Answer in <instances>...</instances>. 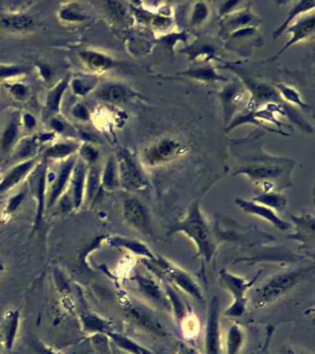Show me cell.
Here are the masks:
<instances>
[{"label":"cell","instance_id":"obj_20","mask_svg":"<svg viewBox=\"0 0 315 354\" xmlns=\"http://www.w3.org/2000/svg\"><path fill=\"white\" fill-rule=\"evenodd\" d=\"M19 326H20V313L19 311L8 313L7 317H5L3 329L0 332L2 342L7 351H12L15 344Z\"/></svg>","mask_w":315,"mask_h":354},{"label":"cell","instance_id":"obj_50","mask_svg":"<svg viewBox=\"0 0 315 354\" xmlns=\"http://www.w3.org/2000/svg\"><path fill=\"white\" fill-rule=\"evenodd\" d=\"M52 127L56 130H58V132H61V130L63 129V126H62V124L59 121H53Z\"/></svg>","mask_w":315,"mask_h":354},{"label":"cell","instance_id":"obj_27","mask_svg":"<svg viewBox=\"0 0 315 354\" xmlns=\"http://www.w3.org/2000/svg\"><path fill=\"white\" fill-rule=\"evenodd\" d=\"M165 291L167 293L168 302H170L171 311L174 313V317L178 322L181 323L189 315L188 309L184 304L179 294L176 293L174 286L170 283H165Z\"/></svg>","mask_w":315,"mask_h":354},{"label":"cell","instance_id":"obj_16","mask_svg":"<svg viewBox=\"0 0 315 354\" xmlns=\"http://www.w3.org/2000/svg\"><path fill=\"white\" fill-rule=\"evenodd\" d=\"M108 243L116 249L127 250L132 254L139 256L143 258V260L153 261L156 258V255H154L149 249L148 244L137 239L124 238V236H111L108 239Z\"/></svg>","mask_w":315,"mask_h":354},{"label":"cell","instance_id":"obj_41","mask_svg":"<svg viewBox=\"0 0 315 354\" xmlns=\"http://www.w3.org/2000/svg\"><path fill=\"white\" fill-rule=\"evenodd\" d=\"M61 18L63 21L79 23V21L85 20L86 16L84 15L83 13H81L77 8L68 7L61 10Z\"/></svg>","mask_w":315,"mask_h":354},{"label":"cell","instance_id":"obj_15","mask_svg":"<svg viewBox=\"0 0 315 354\" xmlns=\"http://www.w3.org/2000/svg\"><path fill=\"white\" fill-rule=\"evenodd\" d=\"M35 165H37V160L32 158V159L26 160L10 169L0 182V195L4 194L12 189L13 187L18 186L21 181L24 180V178H26L32 173Z\"/></svg>","mask_w":315,"mask_h":354},{"label":"cell","instance_id":"obj_31","mask_svg":"<svg viewBox=\"0 0 315 354\" xmlns=\"http://www.w3.org/2000/svg\"><path fill=\"white\" fill-rule=\"evenodd\" d=\"M101 185L108 191H114L119 187L118 166L116 158L110 157L101 176Z\"/></svg>","mask_w":315,"mask_h":354},{"label":"cell","instance_id":"obj_7","mask_svg":"<svg viewBox=\"0 0 315 354\" xmlns=\"http://www.w3.org/2000/svg\"><path fill=\"white\" fill-rule=\"evenodd\" d=\"M188 151L187 146L174 138H165L145 149L143 160L146 165L157 166L170 163Z\"/></svg>","mask_w":315,"mask_h":354},{"label":"cell","instance_id":"obj_3","mask_svg":"<svg viewBox=\"0 0 315 354\" xmlns=\"http://www.w3.org/2000/svg\"><path fill=\"white\" fill-rule=\"evenodd\" d=\"M312 268L295 269L274 275L267 282L255 290L252 298L254 306L258 309H262L278 301L300 284L308 275L312 274Z\"/></svg>","mask_w":315,"mask_h":354},{"label":"cell","instance_id":"obj_53","mask_svg":"<svg viewBox=\"0 0 315 354\" xmlns=\"http://www.w3.org/2000/svg\"><path fill=\"white\" fill-rule=\"evenodd\" d=\"M2 222H3V220H2L1 219H0V225H2Z\"/></svg>","mask_w":315,"mask_h":354},{"label":"cell","instance_id":"obj_47","mask_svg":"<svg viewBox=\"0 0 315 354\" xmlns=\"http://www.w3.org/2000/svg\"><path fill=\"white\" fill-rule=\"evenodd\" d=\"M12 94L18 99H23V97H26L27 94L26 87L21 85V84H16V85L12 86Z\"/></svg>","mask_w":315,"mask_h":354},{"label":"cell","instance_id":"obj_46","mask_svg":"<svg viewBox=\"0 0 315 354\" xmlns=\"http://www.w3.org/2000/svg\"><path fill=\"white\" fill-rule=\"evenodd\" d=\"M73 114H74V116L77 117L78 119H81V121H88V111H87V109L84 107L83 105H76L74 109H73Z\"/></svg>","mask_w":315,"mask_h":354},{"label":"cell","instance_id":"obj_12","mask_svg":"<svg viewBox=\"0 0 315 354\" xmlns=\"http://www.w3.org/2000/svg\"><path fill=\"white\" fill-rule=\"evenodd\" d=\"M236 205L238 207L244 212V214L252 215L261 218V219L266 220L275 226L276 229L282 231L289 230L292 225L289 222H285L278 216L276 211L273 209L267 208V207L261 205L254 202V200H246L244 198H237L236 200Z\"/></svg>","mask_w":315,"mask_h":354},{"label":"cell","instance_id":"obj_23","mask_svg":"<svg viewBox=\"0 0 315 354\" xmlns=\"http://www.w3.org/2000/svg\"><path fill=\"white\" fill-rule=\"evenodd\" d=\"M86 169L83 162H78L73 169L72 204L73 208H80L83 202L84 184H85Z\"/></svg>","mask_w":315,"mask_h":354},{"label":"cell","instance_id":"obj_17","mask_svg":"<svg viewBox=\"0 0 315 354\" xmlns=\"http://www.w3.org/2000/svg\"><path fill=\"white\" fill-rule=\"evenodd\" d=\"M260 23V19L250 8L247 7L240 12L226 16L222 24V28L225 31L233 32L238 30L249 28V27H256Z\"/></svg>","mask_w":315,"mask_h":354},{"label":"cell","instance_id":"obj_49","mask_svg":"<svg viewBox=\"0 0 315 354\" xmlns=\"http://www.w3.org/2000/svg\"><path fill=\"white\" fill-rule=\"evenodd\" d=\"M26 125L27 127H29V129H32V127H34L35 126V121L34 117L30 116V114H26Z\"/></svg>","mask_w":315,"mask_h":354},{"label":"cell","instance_id":"obj_24","mask_svg":"<svg viewBox=\"0 0 315 354\" xmlns=\"http://www.w3.org/2000/svg\"><path fill=\"white\" fill-rule=\"evenodd\" d=\"M243 90L235 84L227 87L220 94V98L224 105L225 114H226V119H232L233 112L240 105L241 101H243Z\"/></svg>","mask_w":315,"mask_h":354},{"label":"cell","instance_id":"obj_25","mask_svg":"<svg viewBox=\"0 0 315 354\" xmlns=\"http://www.w3.org/2000/svg\"><path fill=\"white\" fill-rule=\"evenodd\" d=\"M252 200L276 212H283L287 204L286 196L279 191L262 192Z\"/></svg>","mask_w":315,"mask_h":354},{"label":"cell","instance_id":"obj_14","mask_svg":"<svg viewBox=\"0 0 315 354\" xmlns=\"http://www.w3.org/2000/svg\"><path fill=\"white\" fill-rule=\"evenodd\" d=\"M292 220L296 226L294 233L287 236V238L298 241L303 244L314 243V215L312 214H301V215H293Z\"/></svg>","mask_w":315,"mask_h":354},{"label":"cell","instance_id":"obj_11","mask_svg":"<svg viewBox=\"0 0 315 354\" xmlns=\"http://www.w3.org/2000/svg\"><path fill=\"white\" fill-rule=\"evenodd\" d=\"M126 312L128 317L143 331L159 337L167 336V333L165 326L145 306L130 302V304H128Z\"/></svg>","mask_w":315,"mask_h":354},{"label":"cell","instance_id":"obj_10","mask_svg":"<svg viewBox=\"0 0 315 354\" xmlns=\"http://www.w3.org/2000/svg\"><path fill=\"white\" fill-rule=\"evenodd\" d=\"M133 280L136 283L140 293L154 306L171 311L170 302H168L167 293L163 290L159 282L149 275L138 273L134 275Z\"/></svg>","mask_w":315,"mask_h":354},{"label":"cell","instance_id":"obj_5","mask_svg":"<svg viewBox=\"0 0 315 354\" xmlns=\"http://www.w3.org/2000/svg\"><path fill=\"white\" fill-rule=\"evenodd\" d=\"M118 166L119 187L125 191H143L149 187L148 176L141 167L136 156L129 149H121L116 156Z\"/></svg>","mask_w":315,"mask_h":354},{"label":"cell","instance_id":"obj_40","mask_svg":"<svg viewBox=\"0 0 315 354\" xmlns=\"http://www.w3.org/2000/svg\"><path fill=\"white\" fill-rule=\"evenodd\" d=\"M96 81L91 79H77L73 81L72 86L74 92L78 95H85L96 86Z\"/></svg>","mask_w":315,"mask_h":354},{"label":"cell","instance_id":"obj_6","mask_svg":"<svg viewBox=\"0 0 315 354\" xmlns=\"http://www.w3.org/2000/svg\"><path fill=\"white\" fill-rule=\"evenodd\" d=\"M259 276L260 272H258L256 276L252 280H247L245 278L237 276L227 271V269L220 271V279L233 298L232 304L225 311V315L229 317H241L245 315L249 302L247 293L254 286L255 280H257Z\"/></svg>","mask_w":315,"mask_h":354},{"label":"cell","instance_id":"obj_13","mask_svg":"<svg viewBox=\"0 0 315 354\" xmlns=\"http://www.w3.org/2000/svg\"><path fill=\"white\" fill-rule=\"evenodd\" d=\"M314 26H315V18L314 15L309 16L304 19H301L298 23H295L293 25H290L289 28L285 31L286 34H292V37L289 40V42L285 45L284 48L281 51L278 52V54L272 59H269L265 62L274 61L279 56H281L287 49H289L290 46L295 45L301 41L305 40L307 38L312 37L314 34Z\"/></svg>","mask_w":315,"mask_h":354},{"label":"cell","instance_id":"obj_42","mask_svg":"<svg viewBox=\"0 0 315 354\" xmlns=\"http://www.w3.org/2000/svg\"><path fill=\"white\" fill-rule=\"evenodd\" d=\"M24 198H26V193H19V194L13 196L9 200V202H8L6 209H5L6 214H13L20 207L21 204L23 203Z\"/></svg>","mask_w":315,"mask_h":354},{"label":"cell","instance_id":"obj_29","mask_svg":"<svg viewBox=\"0 0 315 354\" xmlns=\"http://www.w3.org/2000/svg\"><path fill=\"white\" fill-rule=\"evenodd\" d=\"M34 24V20L27 15H9L0 19V26L10 31H29Z\"/></svg>","mask_w":315,"mask_h":354},{"label":"cell","instance_id":"obj_33","mask_svg":"<svg viewBox=\"0 0 315 354\" xmlns=\"http://www.w3.org/2000/svg\"><path fill=\"white\" fill-rule=\"evenodd\" d=\"M276 91L281 95V99L286 102L292 103V105H298L304 111H309V106L304 103L300 92L292 87L287 86L283 83H276Z\"/></svg>","mask_w":315,"mask_h":354},{"label":"cell","instance_id":"obj_39","mask_svg":"<svg viewBox=\"0 0 315 354\" xmlns=\"http://www.w3.org/2000/svg\"><path fill=\"white\" fill-rule=\"evenodd\" d=\"M37 146V140L34 138H27V140L21 141L16 151V157L21 160H29L30 156L34 154Z\"/></svg>","mask_w":315,"mask_h":354},{"label":"cell","instance_id":"obj_1","mask_svg":"<svg viewBox=\"0 0 315 354\" xmlns=\"http://www.w3.org/2000/svg\"><path fill=\"white\" fill-rule=\"evenodd\" d=\"M236 155H243L240 165L236 167L234 176L243 174L252 183L262 187L263 192L276 191V189L292 187V171L294 162L287 158L274 157L265 154L258 148L255 138L236 140L232 145Z\"/></svg>","mask_w":315,"mask_h":354},{"label":"cell","instance_id":"obj_28","mask_svg":"<svg viewBox=\"0 0 315 354\" xmlns=\"http://www.w3.org/2000/svg\"><path fill=\"white\" fill-rule=\"evenodd\" d=\"M314 7L315 3L314 0L297 2V3L292 7V9L290 10V12H289V14H287V17L286 20L284 21V23L276 30L275 32H274V38L276 39V38L283 34L285 31H286V30L290 26V23L297 18L298 14L301 15L303 14V13L309 12V10H314Z\"/></svg>","mask_w":315,"mask_h":354},{"label":"cell","instance_id":"obj_51","mask_svg":"<svg viewBox=\"0 0 315 354\" xmlns=\"http://www.w3.org/2000/svg\"><path fill=\"white\" fill-rule=\"evenodd\" d=\"M286 354H307V353H300V351L289 350L287 351Z\"/></svg>","mask_w":315,"mask_h":354},{"label":"cell","instance_id":"obj_52","mask_svg":"<svg viewBox=\"0 0 315 354\" xmlns=\"http://www.w3.org/2000/svg\"><path fill=\"white\" fill-rule=\"evenodd\" d=\"M2 346H3V342H2L1 335H0V354H1Z\"/></svg>","mask_w":315,"mask_h":354},{"label":"cell","instance_id":"obj_45","mask_svg":"<svg viewBox=\"0 0 315 354\" xmlns=\"http://www.w3.org/2000/svg\"><path fill=\"white\" fill-rule=\"evenodd\" d=\"M24 70L20 67H0V78L12 77L21 74Z\"/></svg>","mask_w":315,"mask_h":354},{"label":"cell","instance_id":"obj_4","mask_svg":"<svg viewBox=\"0 0 315 354\" xmlns=\"http://www.w3.org/2000/svg\"><path fill=\"white\" fill-rule=\"evenodd\" d=\"M143 262L156 273H160V277L167 278V280H170L174 287H178L181 291H185L192 298L201 303L205 302V295H203L202 288L198 284L196 280L188 272L179 268L167 258L156 255V260L153 261L143 260Z\"/></svg>","mask_w":315,"mask_h":354},{"label":"cell","instance_id":"obj_26","mask_svg":"<svg viewBox=\"0 0 315 354\" xmlns=\"http://www.w3.org/2000/svg\"><path fill=\"white\" fill-rule=\"evenodd\" d=\"M244 342H245V332L243 326L238 323H233L227 333V354H240Z\"/></svg>","mask_w":315,"mask_h":354},{"label":"cell","instance_id":"obj_54","mask_svg":"<svg viewBox=\"0 0 315 354\" xmlns=\"http://www.w3.org/2000/svg\"><path fill=\"white\" fill-rule=\"evenodd\" d=\"M0 266H1V264H0Z\"/></svg>","mask_w":315,"mask_h":354},{"label":"cell","instance_id":"obj_30","mask_svg":"<svg viewBox=\"0 0 315 354\" xmlns=\"http://www.w3.org/2000/svg\"><path fill=\"white\" fill-rule=\"evenodd\" d=\"M81 323H83L84 331L88 333L107 335L113 331L112 326L108 321L103 320L96 315H83L81 317Z\"/></svg>","mask_w":315,"mask_h":354},{"label":"cell","instance_id":"obj_22","mask_svg":"<svg viewBox=\"0 0 315 354\" xmlns=\"http://www.w3.org/2000/svg\"><path fill=\"white\" fill-rule=\"evenodd\" d=\"M80 57L83 63L94 72H102L110 70L114 66V61L110 56L96 51L80 52Z\"/></svg>","mask_w":315,"mask_h":354},{"label":"cell","instance_id":"obj_37","mask_svg":"<svg viewBox=\"0 0 315 354\" xmlns=\"http://www.w3.org/2000/svg\"><path fill=\"white\" fill-rule=\"evenodd\" d=\"M130 96H132V92L119 84L111 85L105 92V99L113 103L126 102Z\"/></svg>","mask_w":315,"mask_h":354},{"label":"cell","instance_id":"obj_38","mask_svg":"<svg viewBox=\"0 0 315 354\" xmlns=\"http://www.w3.org/2000/svg\"><path fill=\"white\" fill-rule=\"evenodd\" d=\"M209 16V9L205 2H197L194 4L191 18L192 26H199L206 21Z\"/></svg>","mask_w":315,"mask_h":354},{"label":"cell","instance_id":"obj_2","mask_svg":"<svg viewBox=\"0 0 315 354\" xmlns=\"http://www.w3.org/2000/svg\"><path fill=\"white\" fill-rule=\"evenodd\" d=\"M183 233L188 236L197 249V257L202 262V271L213 260L216 254L217 244L205 215L200 207V201L192 203L186 217L170 227L168 234Z\"/></svg>","mask_w":315,"mask_h":354},{"label":"cell","instance_id":"obj_21","mask_svg":"<svg viewBox=\"0 0 315 354\" xmlns=\"http://www.w3.org/2000/svg\"><path fill=\"white\" fill-rule=\"evenodd\" d=\"M108 339L121 348L124 353L128 354H154L153 351L141 345L140 343L135 342L126 335L118 333V332L111 331L107 334Z\"/></svg>","mask_w":315,"mask_h":354},{"label":"cell","instance_id":"obj_8","mask_svg":"<svg viewBox=\"0 0 315 354\" xmlns=\"http://www.w3.org/2000/svg\"><path fill=\"white\" fill-rule=\"evenodd\" d=\"M123 218L125 222L135 230L153 238L154 230L152 218L145 204L137 198H127L123 202Z\"/></svg>","mask_w":315,"mask_h":354},{"label":"cell","instance_id":"obj_44","mask_svg":"<svg viewBox=\"0 0 315 354\" xmlns=\"http://www.w3.org/2000/svg\"><path fill=\"white\" fill-rule=\"evenodd\" d=\"M81 157L89 163H93L99 157V152L93 147L90 145H84L81 148Z\"/></svg>","mask_w":315,"mask_h":354},{"label":"cell","instance_id":"obj_43","mask_svg":"<svg viewBox=\"0 0 315 354\" xmlns=\"http://www.w3.org/2000/svg\"><path fill=\"white\" fill-rule=\"evenodd\" d=\"M243 4V2L241 1L224 2L219 8V14L223 16V17H226V16L235 12V8H238L240 5Z\"/></svg>","mask_w":315,"mask_h":354},{"label":"cell","instance_id":"obj_9","mask_svg":"<svg viewBox=\"0 0 315 354\" xmlns=\"http://www.w3.org/2000/svg\"><path fill=\"white\" fill-rule=\"evenodd\" d=\"M219 314V299L216 296H214L208 306L205 337V354H222Z\"/></svg>","mask_w":315,"mask_h":354},{"label":"cell","instance_id":"obj_32","mask_svg":"<svg viewBox=\"0 0 315 354\" xmlns=\"http://www.w3.org/2000/svg\"><path fill=\"white\" fill-rule=\"evenodd\" d=\"M181 75L187 76L194 80L202 81H226L227 78L220 76L216 70L212 67H200L197 69L186 70L179 73Z\"/></svg>","mask_w":315,"mask_h":354},{"label":"cell","instance_id":"obj_35","mask_svg":"<svg viewBox=\"0 0 315 354\" xmlns=\"http://www.w3.org/2000/svg\"><path fill=\"white\" fill-rule=\"evenodd\" d=\"M68 83H69V81L67 79H64L48 94L47 105L51 113H58L62 95H63L65 90L68 87Z\"/></svg>","mask_w":315,"mask_h":354},{"label":"cell","instance_id":"obj_48","mask_svg":"<svg viewBox=\"0 0 315 354\" xmlns=\"http://www.w3.org/2000/svg\"><path fill=\"white\" fill-rule=\"evenodd\" d=\"M179 354H199L191 346L181 344L179 347Z\"/></svg>","mask_w":315,"mask_h":354},{"label":"cell","instance_id":"obj_36","mask_svg":"<svg viewBox=\"0 0 315 354\" xmlns=\"http://www.w3.org/2000/svg\"><path fill=\"white\" fill-rule=\"evenodd\" d=\"M19 123L15 118L12 119L8 124L6 129L4 130L3 136L1 140V148L3 152L9 151L15 143L19 135Z\"/></svg>","mask_w":315,"mask_h":354},{"label":"cell","instance_id":"obj_34","mask_svg":"<svg viewBox=\"0 0 315 354\" xmlns=\"http://www.w3.org/2000/svg\"><path fill=\"white\" fill-rule=\"evenodd\" d=\"M77 149L78 144L74 143H58L48 148L43 156L47 159H63L72 154Z\"/></svg>","mask_w":315,"mask_h":354},{"label":"cell","instance_id":"obj_19","mask_svg":"<svg viewBox=\"0 0 315 354\" xmlns=\"http://www.w3.org/2000/svg\"><path fill=\"white\" fill-rule=\"evenodd\" d=\"M75 160L73 158L68 160L65 165L62 166L59 171L55 182H54L52 189H51L50 198H48V207L52 208L63 195L67 185L69 184L70 179L72 178L73 169H74Z\"/></svg>","mask_w":315,"mask_h":354},{"label":"cell","instance_id":"obj_18","mask_svg":"<svg viewBox=\"0 0 315 354\" xmlns=\"http://www.w3.org/2000/svg\"><path fill=\"white\" fill-rule=\"evenodd\" d=\"M45 185H47V171L40 168L34 171L31 179L32 191L37 201V215H35V226L40 225L45 209Z\"/></svg>","mask_w":315,"mask_h":354}]
</instances>
